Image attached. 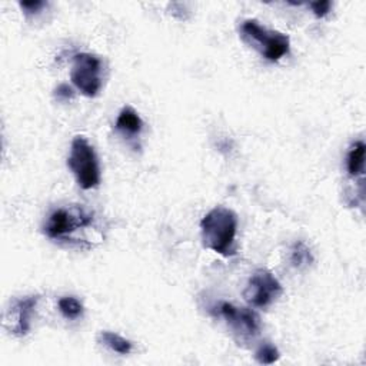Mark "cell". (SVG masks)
<instances>
[{"instance_id": "6da1fadb", "label": "cell", "mask_w": 366, "mask_h": 366, "mask_svg": "<svg viewBox=\"0 0 366 366\" xmlns=\"http://www.w3.org/2000/svg\"><path fill=\"white\" fill-rule=\"evenodd\" d=\"M203 245L222 256H233L236 253L235 239L238 232V216L233 211L224 206L214 207L207 212L202 222Z\"/></svg>"}, {"instance_id": "e0dca14e", "label": "cell", "mask_w": 366, "mask_h": 366, "mask_svg": "<svg viewBox=\"0 0 366 366\" xmlns=\"http://www.w3.org/2000/svg\"><path fill=\"white\" fill-rule=\"evenodd\" d=\"M44 2H40V0H32V2H20V8L26 12V13H37L42 8H44Z\"/></svg>"}, {"instance_id": "52a82bcc", "label": "cell", "mask_w": 366, "mask_h": 366, "mask_svg": "<svg viewBox=\"0 0 366 366\" xmlns=\"http://www.w3.org/2000/svg\"><path fill=\"white\" fill-rule=\"evenodd\" d=\"M216 312L232 328L238 342L253 339L259 335L260 328H262L256 312L249 307H236L229 302H222Z\"/></svg>"}, {"instance_id": "5bb4252c", "label": "cell", "mask_w": 366, "mask_h": 366, "mask_svg": "<svg viewBox=\"0 0 366 366\" xmlns=\"http://www.w3.org/2000/svg\"><path fill=\"white\" fill-rule=\"evenodd\" d=\"M279 358H281V353H279L278 348L269 342L260 343V346L255 352V359L260 365H272V363L278 362Z\"/></svg>"}, {"instance_id": "9c48e42d", "label": "cell", "mask_w": 366, "mask_h": 366, "mask_svg": "<svg viewBox=\"0 0 366 366\" xmlns=\"http://www.w3.org/2000/svg\"><path fill=\"white\" fill-rule=\"evenodd\" d=\"M115 126L122 135L133 138V136L140 135V132L143 129V121L140 119L139 114L135 109H132L130 106H126L121 111Z\"/></svg>"}, {"instance_id": "8992f818", "label": "cell", "mask_w": 366, "mask_h": 366, "mask_svg": "<svg viewBox=\"0 0 366 366\" xmlns=\"http://www.w3.org/2000/svg\"><path fill=\"white\" fill-rule=\"evenodd\" d=\"M282 292V285L272 272L268 269H257L250 276L243 291V298L253 307H268Z\"/></svg>"}, {"instance_id": "5b68a950", "label": "cell", "mask_w": 366, "mask_h": 366, "mask_svg": "<svg viewBox=\"0 0 366 366\" xmlns=\"http://www.w3.org/2000/svg\"><path fill=\"white\" fill-rule=\"evenodd\" d=\"M93 215L80 206L71 209H58L46 222L44 233L50 239H68L75 231L92 225Z\"/></svg>"}, {"instance_id": "9a60e30c", "label": "cell", "mask_w": 366, "mask_h": 366, "mask_svg": "<svg viewBox=\"0 0 366 366\" xmlns=\"http://www.w3.org/2000/svg\"><path fill=\"white\" fill-rule=\"evenodd\" d=\"M54 94H55L56 100L65 102V103L75 99V92H73V89H72L69 85H66V83L59 85V86L55 89V93H54Z\"/></svg>"}, {"instance_id": "7c38bea8", "label": "cell", "mask_w": 366, "mask_h": 366, "mask_svg": "<svg viewBox=\"0 0 366 366\" xmlns=\"http://www.w3.org/2000/svg\"><path fill=\"white\" fill-rule=\"evenodd\" d=\"M59 310L66 319L75 321L83 315V305L79 299L73 296H63L58 302Z\"/></svg>"}, {"instance_id": "277c9868", "label": "cell", "mask_w": 366, "mask_h": 366, "mask_svg": "<svg viewBox=\"0 0 366 366\" xmlns=\"http://www.w3.org/2000/svg\"><path fill=\"white\" fill-rule=\"evenodd\" d=\"M71 80L85 96H97L102 89V61L92 54L75 55Z\"/></svg>"}, {"instance_id": "8fae6325", "label": "cell", "mask_w": 366, "mask_h": 366, "mask_svg": "<svg viewBox=\"0 0 366 366\" xmlns=\"http://www.w3.org/2000/svg\"><path fill=\"white\" fill-rule=\"evenodd\" d=\"M99 342L104 346H108L109 349H112L114 352L119 353V355H129L132 352V342L115 332L111 331H102L97 336Z\"/></svg>"}, {"instance_id": "2e32d148", "label": "cell", "mask_w": 366, "mask_h": 366, "mask_svg": "<svg viewBox=\"0 0 366 366\" xmlns=\"http://www.w3.org/2000/svg\"><path fill=\"white\" fill-rule=\"evenodd\" d=\"M331 8H332V4L328 2V0H325V2H313V4H310L312 12L315 13V16H318V18H325L331 12Z\"/></svg>"}, {"instance_id": "4fadbf2b", "label": "cell", "mask_w": 366, "mask_h": 366, "mask_svg": "<svg viewBox=\"0 0 366 366\" xmlns=\"http://www.w3.org/2000/svg\"><path fill=\"white\" fill-rule=\"evenodd\" d=\"M291 262L298 269H302L313 262V256L310 253V249L303 242H298L293 245V248L291 250Z\"/></svg>"}, {"instance_id": "ba28073f", "label": "cell", "mask_w": 366, "mask_h": 366, "mask_svg": "<svg viewBox=\"0 0 366 366\" xmlns=\"http://www.w3.org/2000/svg\"><path fill=\"white\" fill-rule=\"evenodd\" d=\"M37 302H39V295L26 296L15 302V305L12 306V317L15 318V324L11 328V332L13 335L25 336L29 334L32 325V317Z\"/></svg>"}, {"instance_id": "30bf717a", "label": "cell", "mask_w": 366, "mask_h": 366, "mask_svg": "<svg viewBox=\"0 0 366 366\" xmlns=\"http://www.w3.org/2000/svg\"><path fill=\"white\" fill-rule=\"evenodd\" d=\"M365 152L366 146L362 140H358L352 145L348 158H346V168L350 176L363 175L365 171Z\"/></svg>"}, {"instance_id": "3957f363", "label": "cell", "mask_w": 366, "mask_h": 366, "mask_svg": "<svg viewBox=\"0 0 366 366\" xmlns=\"http://www.w3.org/2000/svg\"><path fill=\"white\" fill-rule=\"evenodd\" d=\"M68 166L76 178L78 185L85 189H93L100 183V166L93 146L83 136H76L71 145Z\"/></svg>"}, {"instance_id": "7a4b0ae2", "label": "cell", "mask_w": 366, "mask_h": 366, "mask_svg": "<svg viewBox=\"0 0 366 366\" xmlns=\"http://www.w3.org/2000/svg\"><path fill=\"white\" fill-rule=\"evenodd\" d=\"M240 33L242 39L257 49L269 62L281 61L291 50V40L286 35L268 30L255 19L245 20L240 26Z\"/></svg>"}]
</instances>
